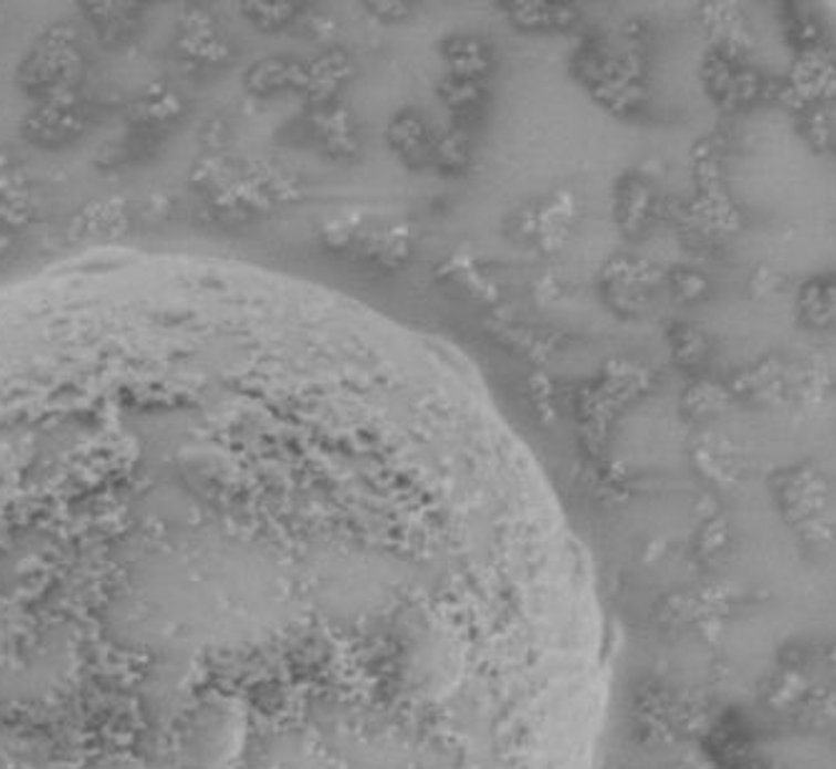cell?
Segmentation results:
<instances>
[{
	"instance_id": "obj_1",
	"label": "cell",
	"mask_w": 836,
	"mask_h": 769,
	"mask_svg": "<svg viewBox=\"0 0 836 769\" xmlns=\"http://www.w3.org/2000/svg\"><path fill=\"white\" fill-rule=\"evenodd\" d=\"M433 735L414 569L334 419L0 426V769H426Z\"/></svg>"
}]
</instances>
